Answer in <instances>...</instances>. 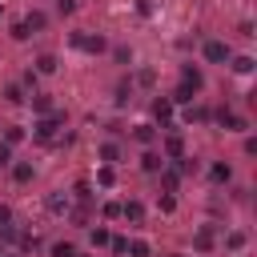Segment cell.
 I'll list each match as a JSON object with an SVG mask.
<instances>
[{"mask_svg":"<svg viewBox=\"0 0 257 257\" xmlns=\"http://www.w3.org/2000/svg\"><path fill=\"white\" fill-rule=\"evenodd\" d=\"M68 40H72V48H80V52H92V56L108 48V40H104L100 32H88V36H84V32H72Z\"/></svg>","mask_w":257,"mask_h":257,"instance_id":"cell-1","label":"cell"},{"mask_svg":"<svg viewBox=\"0 0 257 257\" xmlns=\"http://www.w3.org/2000/svg\"><path fill=\"white\" fill-rule=\"evenodd\" d=\"M201 56H205L209 64H225V60L233 56V48H229L225 40H205V44H201Z\"/></svg>","mask_w":257,"mask_h":257,"instance_id":"cell-2","label":"cell"},{"mask_svg":"<svg viewBox=\"0 0 257 257\" xmlns=\"http://www.w3.org/2000/svg\"><path fill=\"white\" fill-rule=\"evenodd\" d=\"M60 120H64L60 112H48V116L36 124V141H52V137H56V128H60Z\"/></svg>","mask_w":257,"mask_h":257,"instance_id":"cell-3","label":"cell"},{"mask_svg":"<svg viewBox=\"0 0 257 257\" xmlns=\"http://www.w3.org/2000/svg\"><path fill=\"white\" fill-rule=\"evenodd\" d=\"M213 245H217V233H213V225H201V229L193 233V249H197V253H209Z\"/></svg>","mask_w":257,"mask_h":257,"instance_id":"cell-4","label":"cell"},{"mask_svg":"<svg viewBox=\"0 0 257 257\" xmlns=\"http://www.w3.org/2000/svg\"><path fill=\"white\" fill-rule=\"evenodd\" d=\"M217 120H221L229 133H241V128H249V120H245V116H237L233 108H217Z\"/></svg>","mask_w":257,"mask_h":257,"instance_id":"cell-5","label":"cell"},{"mask_svg":"<svg viewBox=\"0 0 257 257\" xmlns=\"http://www.w3.org/2000/svg\"><path fill=\"white\" fill-rule=\"evenodd\" d=\"M181 84H185V88H193V92H197V88H205L201 68H197V64H185V68H181Z\"/></svg>","mask_w":257,"mask_h":257,"instance_id":"cell-6","label":"cell"},{"mask_svg":"<svg viewBox=\"0 0 257 257\" xmlns=\"http://www.w3.org/2000/svg\"><path fill=\"white\" fill-rule=\"evenodd\" d=\"M161 157H169V161H181V157H185V141H181L177 133H169V137H165V153H161Z\"/></svg>","mask_w":257,"mask_h":257,"instance_id":"cell-7","label":"cell"},{"mask_svg":"<svg viewBox=\"0 0 257 257\" xmlns=\"http://www.w3.org/2000/svg\"><path fill=\"white\" fill-rule=\"evenodd\" d=\"M120 217L133 221V225H141V221H145V205H141V201H124V205H120Z\"/></svg>","mask_w":257,"mask_h":257,"instance_id":"cell-8","label":"cell"},{"mask_svg":"<svg viewBox=\"0 0 257 257\" xmlns=\"http://www.w3.org/2000/svg\"><path fill=\"white\" fill-rule=\"evenodd\" d=\"M56 68H60V64H56L52 52H40V56H36V76H52Z\"/></svg>","mask_w":257,"mask_h":257,"instance_id":"cell-9","label":"cell"},{"mask_svg":"<svg viewBox=\"0 0 257 257\" xmlns=\"http://www.w3.org/2000/svg\"><path fill=\"white\" fill-rule=\"evenodd\" d=\"M24 24H28V32H44V24H48V12H40V8H32V12L24 16Z\"/></svg>","mask_w":257,"mask_h":257,"instance_id":"cell-10","label":"cell"},{"mask_svg":"<svg viewBox=\"0 0 257 257\" xmlns=\"http://www.w3.org/2000/svg\"><path fill=\"white\" fill-rule=\"evenodd\" d=\"M153 116H157V120H169V116H173V100H169V96H157V100H153Z\"/></svg>","mask_w":257,"mask_h":257,"instance_id":"cell-11","label":"cell"},{"mask_svg":"<svg viewBox=\"0 0 257 257\" xmlns=\"http://www.w3.org/2000/svg\"><path fill=\"white\" fill-rule=\"evenodd\" d=\"M141 169H145V173H161V169H165V157H161V153H145V157H141Z\"/></svg>","mask_w":257,"mask_h":257,"instance_id":"cell-12","label":"cell"},{"mask_svg":"<svg viewBox=\"0 0 257 257\" xmlns=\"http://www.w3.org/2000/svg\"><path fill=\"white\" fill-rule=\"evenodd\" d=\"M12 181H16V185H28V181H32V165H28V161H16V165H12Z\"/></svg>","mask_w":257,"mask_h":257,"instance_id":"cell-13","label":"cell"},{"mask_svg":"<svg viewBox=\"0 0 257 257\" xmlns=\"http://www.w3.org/2000/svg\"><path fill=\"white\" fill-rule=\"evenodd\" d=\"M209 173H213V181H217V185H229V181H233V169H229L225 161H217V165H213Z\"/></svg>","mask_w":257,"mask_h":257,"instance_id":"cell-14","label":"cell"},{"mask_svg":"<svg viewBox=\"0 0 257 257\" xmlns=\"http://www.w3.org/2000/svg\"><path fill=\"white\" fill-rule=\"evenodd\" d=\"M96 185H100V189H112V185H116V173H112V165H100V169H96Z\"/></svg>","mask_w":257,"mask_h":257,"instance_id":"cell-15","label":"cell"},{"mask_svg":"<svg viewBox=\"0 0 257 257\" xmlns=\"http://www.w3.org/2000/svg\"><path fill=\"white\" fill-rule=\"evenodd\" d=\"M229 60H233V72H241V76H249V72H253V64H257L253 56H229Z\"/></svg>","mask_w":257,"mask_h":257,"instance_id":"cell-16","label":"cell"},{"mask_svg":"<svg viewBox=\"0 0 257 257\" xmlns=\"http://www.w3.org/2000/svg\"><path fill=\"white\" fill-rule=\"evenodd\" d=\"M133 137H137L141 145H153V141H157V128H153V124H137V128H133Z\"/></svg>","mask_w":257,"mask_h":257,"instance_id":"cell-17","label":"cell"},{"mask_svg":"<svg viewBox=\"0 0 257 257\" xmlns=\"http://www.w3.org/2000/svg\"><path fill=\"white\" fill-rule=\"evenodd\" d=\"M161 185H165V193H177V185H181V173H177V169H165V173H161Z\"/></svg>","mask_w":257,"mask_h":257,"instance_id":"cell-18","label":"cell"},{"mask_svg":"<svg viewBox=\"0 0 257 257\" xmlns=\"http://www.w3.org/2000/svg\"><path fill=\"white\" fill-rule=\"evenodd\" d=\"M4 100L8 104H24V88L20 84H4Z\"/></svg>","mask_w":257,"mask_h":257,"instance_id":"cell-19","label":"cell"},{"mask_svg":"<svg viewBox=\"0 0 257 257\" xmlns=\"http://www.w3.org/2000/svg\"><path fill=\"white\" fill-rule=\"evenodd\" d=\"M116 157H120V149H116V141H104V145H100V161H104V165H112Z\"/></svg>","mask_w":257,"mask_h":257,"instance_id":"cell-20","label":"cell"},{"mask_svg":"<svg viewBox=\"0 0 257 257\" xmlns=\"http://www.w3.org/2000/svg\"><path fill=\"white\" fill-rule=\"evenodd\" d=\"M124 253H133V257H149V241H141V237H137V241H128V245H124Z\"/></svg>","mask_w":257,"mask_h":257,"instance_id":"cell-21","label":"cell"},{"mask_svg":"<svg viewBox=\"0 0 257 257\" xmlns=\"http://www.w3.org/2000/svg\"><path fill=\"white\" fill-rule=\"evenodd\" d=\"M88 241H92L96 249H100V245H108V229H104V225H96V229L88 233Z\"/></svg>","mask_w":257,"mask_h":257,"instance_id":"cell-22","label":"cell"},{"mask_svg":"<svg viewBox=\"0 0 257 257\" xmlns=\"http://www.w3.org/2000/svg\"><path fill=\"white\" fill-rule=\"evenodd\" d=\"M72 253H76L72 241H56V245H52V257H72Z\"/></svg>","mask_w":257,"mask_h":257,"instance_id":"cell-23","label":"cell"},{"mask_svg":"<svg viewBox=\"0 0 257 257\" xmlns=\"http://www.w3.org/2000/svg\"><path fill=\"white\" fill-rule=\"evenodd\" d=\"M169 100H173V104H189V100H193V88H185V84H181V88H177Z\"/></svg>","mask_w":257,"mask_h":257,"instance_id":"cell-24","label":"cell"},{"mask_svg":"<svg viewBox=\"0 0 257 257\" xmlns=\"http://www.w3.org/2000/svg\"><path fill=\"white\" fill-rule=\"evenodd\" d=\"M32 108H36V112H52V100H48L44 92H36V96H32Z\"/></svg>","mask_w":257,"mask_h":257,"instance_id":"cell-25","label":"cell"},{"mask_svg":"<svg viewBox=\"0 0 257 257\" xmlns=\"http://www.w3.org/2000/svg\"><path fill=\"white\" fill-rule=\"evenodd\" d=\"M4 141H8V145H20V141H24V128H20V124H8Z\"/></svg>","mask_w":257,"mask_h":257,"instance_id":"cell-26","label":"cell"},{"mask_svg":"<svg viewBox=\"0 0 257 257\" xmlns=\"http://www.w3.org/2000/svg\"><path fill=\"white\" fill-rule=\"evenodd\" d=\"M245 241H249V237H245V233H241V229H237V233H229V237H225V245H229V249H245Z\"/></svg>","mask_w":257,"mask_h":257,"instance_id":"cell-27","label":"cell"},{"mask_svg":"<svg viewBox=\"0 0 257 257\" xmlns=\"http://www.w3.org/2000/svg\"><path fill=\"white\" fill-rule=\"evenodd\" d=\"M12 36H16V40H28L32 32H28V24H24V20H16V24H12Z\"/></svg>","mask_w":257,"mask_h":257,"instance_id":"cell-28","label":"cell"},{"mask_svg":"<svg viewBox=\"0 0 257 257\" xmlns=\"http://www.w3.org/2000/svg\"><path fill=\"white\" fill-rule=\"evenodd\" d=\"M48 209H52V213H68V197H52Z\"/></svg>","mask_w":257,"mask_h":257,"instance_id":"cell-29","label":"cell"},{"mask_svg":"<svg viewBox=\"0 0 257 257\" xmlns=\"http://www.w3.org/2000/svg\"><path fill=\"white\" fill-rule=\"evenodd\" d=\"M4 165H12V145H8V141H0V169H4Z\"/></svg>","mask_w":257,"mask_h":257,"instance_id":"cell-30","label":"cell"},{"mask_svg":"<svg viewBox=\"0 0 257 257\" xmlns=\"http://www.w3.org/2000/svg\"><path fill=\"white\" fill-rule=\"evenodd\" d=\"M56 12H64V16H72V12H76V0H56Z\"/></svg>","mask_w":257,"mask_h":257,"instance_id":"cell-31","label":"cell"},{"mask_svg":"<svg viewBox=\"0 0 257 257\" xmlns=\"http://www.w3.org/2000/svg\"><path fill=\"white\" fill-rule=\"evenodd\" d=\"M8 221H12V209H8V205H0V225H8Z\"/></svg>","mask_w":257,"mask_h":257,"instance_id":"cell-32","label":"cell"},{"mask_svg":"<svg viewBox=\"0 0 257 257\" xmlns=\"http://www.w3.org/2000/svg\"><path fill=\"white\" fill-rule=\"evenodd\" d=\"M72 257H88V253H72Z\"/></svg>","mask_w":257,"mask_h":257,"instance_id":"cell-33","label":"cell"},{"mask_svg":"<svg viewBox=\"0 0 257 257\" xmlns=\"http://www.w3.org/2000/svg\"><path fill=\"white\" fill-rule=\"evenodd\" d=\"M4 257H16V253H4Z\"/></svg>","mask_w":257,"mask_h":257,"instance_id":"cell-34","label":"cell"},{"mask_svg":"<svg viewBox=\"0 0 257 257\" xmlns=\"http://www.w3.org/2000/svg\"><path fill=\"white\" fill-rule=\"evenodd\" d=\"M173 257H177V253H173Z\"/></svg>","mask_w":257,"mask_h":257,"instance_id":"cell-35","label":"cell"}]
</instances>
